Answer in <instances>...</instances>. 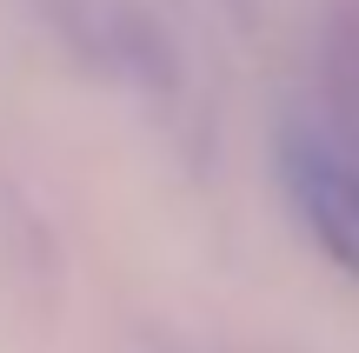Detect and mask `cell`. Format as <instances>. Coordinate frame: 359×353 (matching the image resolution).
Here are the masks:
<instances>
[{"label": "cell", "mask_w": 359, "mask_h": 353, "mask_svg": "<svg viewBox=\"0 0 359 353\" xmlns=\"http://www.w3.org/2000/svg\"><path fill=\"white\" fill-rule=\"evenodd\" d=\"M280 173H286V194H293L299 220L313 227V240L359 280V173L313 140H286Z\"/></svg>", "instance_id": "6da1fadb"}]
</instances>
